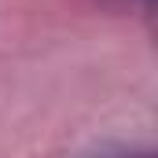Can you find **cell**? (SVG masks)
I'll return each mask as SVG.
<instances>
[{
  "mask_svg": "<svg viewBox=\"0 0 158 158\" xmlns=\"http://www.w3.org/2000/svg\"><path fill=\"white\" fill-rule=\"evenodd\" d=\"M88 158H155L151 151H136V147H103Z\"/></svg>",
  "mask_w": 158,
  "mask_h": 158,
  "instance_id": "6da1fadb",
  "label": "cell"
},
{
  "mask_svg": "<svg viewBox=\"0 0 158 158\" xmlns=\"http://www.w3.org/2000/svg\"><path fill=\"white\" fill-rule=\"evenodd\" d=\"M114 4H140V7H151V0H114Z\"/></svg>",
  "mask_w": 158,
  "mask_h": 158,
  "instance_id": "7a4b0ae2",
  "label": "cell"
}]
</instances>
